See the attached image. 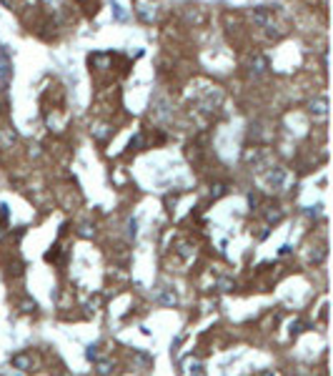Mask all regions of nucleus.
Listing matches in <instances>:
<instances>
[{
  "mask_svg": "<svg viewBox=\"0 0 333 376\" xmlns=\"http://www.w3.org/2000/svg\"><path fill=\"white\" fill-rule=\"evenodd\" d=\"M135 13H138V18L145 20V23H153V20H156V5H153V3H145V0H140V3H138Z\"/></svg>",
  "mask_w": 333,
  "mask_h": 376,
  "instance_id": "1",
  "label": "nucleus"
},
{
  "mask_svg": "<svg viewBox=\"0 0 333 376\" xmlns=\"http://www.w3.org/2000/svg\"><path fill=\"white\" fill-rule=\"evenodd\" d=\"M8 81H10V60L3 50H0V86H5Z\"/></svg>",
  "mask_w": 333,
  "mask_h": 376,
  "instance_id": "2",
  "label": "nucleus"
},
{
  "mask_svg": "<svg viewBox=\"0 0 333 376\" xmlns=\"http://www.w3.org/2000/svg\"><path fill=\"white\" fill-rule=\"evenodd\" d=\"M10 361H13V366L20 369V371H33V359H30L28 354H15Z\"/></svg>",
  "mask_w": 333,
  "mask_h": 376,
  "instance_id": "3",
  "label": "nucleus"
},
{
  "mask_svg": "<svg viewBox=\"0 0 333 376\" xmlns=\"http://www.w3.org/2000/svg\"><path fill=\"white\" fill-rule=\"evenodd\" d=\"M90 63H98L103 70L108 68V63H110V55H105V53H95L93 58H90Z\"/></svg>",
  "mask_w": 333,
  "mask_h": 376,
  "instance_id": "4",
  "label": "nucleus"
},
{
  "mask_svg": "<svg viewBox=\"0 0 333 376\" xmlns=\"http://www.w3.org/2000/svg\"><path fill=\"white\" fill-rule=\"evenodd\" d=\"M158 301H161V304H166V306H175V301H178V298H175V293H170V291H168V293H161V296H158Z\"/></svg>",
  "mask_w": 333,
  "mask_h": 376,
  "instance_id": "5",
  "label": "nucleus"
},
{
  "mask_svg": "<svg viewBox=\"0 0 333 376\" xmlns=\"http://www.w3.org/2000/svg\"><path fill=\"white\" fill-rule=\"evenodd\" d=\"M110 371H113V366H110L108 361H98V374L100 376H110Z\"/></svg>",
  "mask_w": 333,
  "mask_h": 376,
  "instance_id": "6",
  "label": "nucleus"
},
{
  "mask_svg": "<svg viewBox=\"0 0 333 376\" xmlns=\"http://www.w3.org/2000/svg\"><path fill=\"white\" fill-rule=\"evenodd\" d=\"M0 138H3V145H10L15 141V133L13 131H3V136H0Z\"/></svg>",
  "mask_w": 333,
  "mask_h": 376,
  "instance_id": "7",
  "label": "nucleus"
},
{
  "mask_svg": "<svg viewBox=\"0 0 333 376\" xmlns=\"http://www.w3.org/2000/svg\"><path fill=\"white\" fill-rule=\"evenodd\" d=\"M85 359H88V361H95V359H98V346H88V349H85Z\"/></svg>",
  "mask_w": 333,
  "mask_h": 376,
  "instance_id": "8",
  "label": "nucleus"
},
{
  "mask_svg": "<svg viewBox=\"0 0 333 376\" xmlns=\"http://www.w3.org/2000/svg\"><path fill=\"white\" fill-rule=\"evenodd\" d=\"M20 309H23L25 314H30V311H35V301H23V304H20Z\"/></svg>",
  "mask_w": 333,
  "mask_h": 376,
  "instance_id": "9",
  "label": "nucleus"
},
{
  "mask_svg": "<svg viewBox=\"0 0 333 376\" xmlns=\"http://www.w3.org/2000/svg\"><path fill=\"white\" fill-rule=\"evenodd\" d=\"M78 234H81V236H83V238H90V236H93V234H95V231H93V229H90V226H81V231H78Z\"/></svg>",
  "mask_w": 333,
  "mask_h": 376,
  "instance_id": "10",
  "label": "nucleus"
},
{
  "mask_svg": "<svg viewBox=\"0 0 333 376\" xmlns=\"http://www.w3.org/2000/svg\"><path fill=\"white\" fill-rule=\"evenodd\" d=\"M78 3H88V0H78Z\"/></svg>",
  "mask_w": 333,
  "mask_h": 376,
  "instance_id": "11",
  "label": "nucleus"
}]
</instances>
